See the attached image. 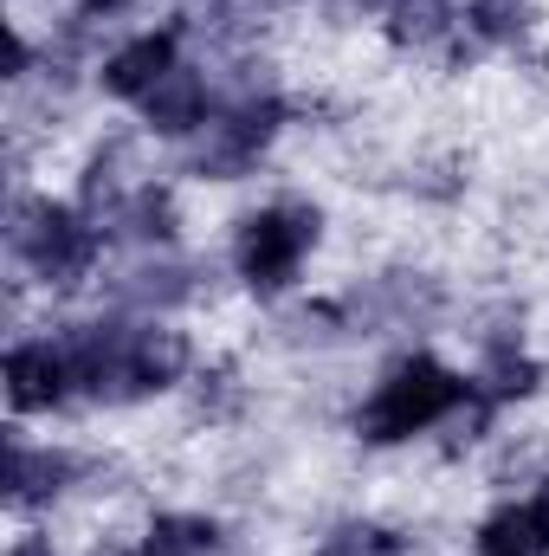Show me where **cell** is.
Listing matches in <instances>:
<instances>
[{
  "mask_svg": "<svg viewBox=\"0 0 549 556\" xmlns=\"http://www.w3.org/2000/svg\"><path fill=\"white\" fill-rule=\"evenodd\" d=\"M465 395H472V382H459L446 363L408 356V363H395V369L382 376V389L369 395V408H362V440H375V446L413 440V433L439 427Z\"/></svg>",
  "mask_w": 549,
  "mask_h": 556,
  "instance_id": "cell-1",
  "label": "cell"
},
{
  "mask_svg": "<svg viewBox=\"0 0 549 556\" xmlns=\"http://www.w3.org/2000/svg\"><path fill=\"white\" fill-rule=\"evenodd\" d=\"M310 240H317V214H304V207H259V214L240 220L233 266H240V278L253 291H284L297 278V266H304Z\"/></svg>",
  "mask_w": 549,
  "mask_h": 556,
  "instance_id": "cell-2",
  "label": "cell"
},
{
  "mask_svg": "<svg viewBox=\"0 0 549 556\" xmlns=\"http://www.w3.org/2000/svg\"><path fill=\"white\" fill-rule=\"evenodd\" d=\"M175 33H142L130 46H117L104 59V91L111 98H155L168 78H175Z\"/></svg>",
  "mask_w": 549,
  "mask_h": 556,
  "instance_id": "cell-3",
  "label": "cell"
},
{
  "mask_svg": "<svg viewBox=\"0 0 549 556\" xmlns=\"http://www.w3.org/2000/svg\"><path fill=\"white\" fill-rule=\"evenodd\" d=\"M20 253L52 278L85 273V260H91V227H78L65 207H33V227H20Z\"/></svg>",
  "mask_w": 549,
  "mask_h": 556,
  "instance_id": "cell-4",
  "label": "cell"
},
{
  "mask_svg": "<svg viewBox=\"0 0 549 556\" xmlns=\"http://www.w3.org/2000/svg\"><path fill=\"white\" fill-rule=\"evenodd\" d=\"M65 382H78V376H72V363H65L52 343H20V350H7V402H13L20 415L65 402Z\"/></svg>",
  "mask_w": 549,
  "mask_h": 556,
  "instance_id": "cell-5",
  "label": "cell"
},
{
  "mask_svg": "<svg viewBox=\"0 0 549 556\" xmlns=\"http://www.w3.org/2000/svg\"><path fill=\"white\" fill-rule=\"evenodd\" d=\"M181 369H188V343H181L175 330H137V337H124V350H117V382H130L137 395L181 382Z\"/></svg>",
  "mask_w": 549,
  "mask_h": 556,
  "instance_id": "cell-6",
  "label": "cell"
},
{
  "mask_svg": "<svg viewBox=\"0 0 549 556\" xmlns=\"http://www.w3.org/2000/svg\"><path fill=\"white\" fill-rule=\"evenodd\" d=\"M478 556H549V479L531 505H505L485 518Z\"/></svg>",
  "mask_w": 549,
  "mask_h": 556,
  "instance_id": "cell-7",
  "label": "cell"
},
{
  "mask_svg": "<svg viewBox=\"0 0 549 556\" xmlns=\"http://www.w3.org/2000/svg\"><path fill=\"white\" fill-rule=\"evenodd\" d=\"M149 104V124L162 130V137H188V130H201L207 124V85L194 78V72H175L155 98H142Z\"/></svg>",
  "mask_w": 549,
  "mask_h": 556,
  "instance_id": "cell-8",
  "label": "cell"
},
{
  "mask_svg": "<svg viewBox=\"0 0 549 556\" xmlns=\"http://www.w3.org/2000/svg\"><path fill=\"white\" fill-rule=\"evenodd\" d=\"M220 544V531L207 525V518H155L149 525V538H142V556H214Z\"/></svg>",
  "mask_w": 549,
  "mask_h": 556,
  "instance_id": "cell-9",
  "label": "cell"
},
{
  "mask_svg": "<svg viewBox=\"0 0 549 556\" xmlns=\"http://www.w3.org/2000/svg\"><path fill=\"white\" fill-rule=\"evenodd\" d=\"M465 7H472V26L485 39H511L524 26V0H465Z\"/></svg>",
  "mask_w": 549,
  "mask_h": 556,
  "instance_id": "cell-10",
  "label": "cell"
},
{
  "mask_svg": "<svg viewBox=\"0 0 549 556\" xmlns=\"http://www.w3.org/2000/svg\"><path fill=\"white\" fill-rule=\"evenodd\" d=\"M330 556H401V544H395L388 531H343Z\"/></svg>",
  "mask_w": 549,
  "mask_h": 556,
  "instance_id": "cell-11",
  "label": "cell"
},
{
  "mask_svg": "<svg viewBox=\"0 0 549 556\" xmlns=\"http://www.w3.org/2000/svg\"><path fill=\"white\" fill-rule=\"evenodd\" d=\"M7 556H52V551H46L39 538H26V544H13V551H7Z\"/></svg>",
  "mask_w": 549,
  "mask_h": 556,
  "instance_id": "cell-12",
  "label": "cell"
},
{
  "mask_svg": "<svg viewBox=\"0 0 549 556\" xmlns=\"http://www.w3.org/2000/svg\"><path fill=\"white\" fill-rule=\"evenodd\" d=\"M91 13H117V7H130V0H85Z\"/></svg>",
  "mask_w": 549,
  "mask_h": 556,
  "instance_id": "cell-13",
  "label": "cell"
}]
</instances>
